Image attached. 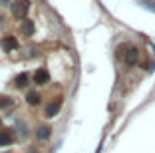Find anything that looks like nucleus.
Here are the masks:
<instances>
[{
	"instance_id": "1",
	"label": "nucleus",
	"mask_w": 155,
	"mask_h": 153,
	"mask_svg": "<svg viewBox=\"0 0 155 153\" xmlns=\"http://www.w3.org/2000/svg\"><path fill=\"white\" fill-rule=\"evenodd\" d=\"M28 10H30V2H28V0H16V2L12 4V14L16 16V18L26 16Z\"/></svg>"
},
{
	"instance_id": "2",
	"label": "nucleus",
	"mask_w": 155,
	"mask_h": 153,
	"mask_svg": "<svg viewBox=\"0 0 155 153\" xmlns=\"http://www.w3.org/2000/svg\"><path fill=\"white\" fill-rule=\"evenodd\" d=\"M137 60H139V50L137 48H127V52H123V62L127 64V66H135Z\"/></svg>"
},
{
	"instance_id": "3",
	"label": "nucleus",
	"mask_w": 155,
	"mask_h": 153,
	"mask_svg": "<svg viewBox=\"0 0 155 153\" xmlns=\"http://www.w3.org/2000/svg\"><path fill=\"white\" fill-rule=\"evenodd\" d=\"M48 81H50V74H48V70H46V68L36 70V74H34V84L44 86V84H48Z\"/></svg>"
},
{
	"instance_id": "4",
	"label": "nucleus",
	"mask_w": 155,
	"mask_h": 153,
	"mask_svg": "<svg viewBox=\"0 0 155 153\" xmlns=\"http://www.w3.org/2000/svg\"><path fill=\"white\" fill-rule=\"evenodd\" d=\"M60 108H62V99H54V104H50L48 108H46V111H44V115L46 117H56L58 115V111H60Z\"/></svg>"
},
{
	"instance_id": "5",
	"label": "nucleus",
	"mask_w": 155,
	"mask_h": 153,
	"mask_svg": "<svg viewBox=\"0 0 155 153\" xmlns=\"http://www.w3.org/2000/svg\"><path fill=\"white\" fill-rule=\"evenodd\" d=\"M2 48H4V52H12V50L18 48V40L14 36H4V40H2Z\"/></svg>"
},
{
	"instance_id": "6",
	"label": "nucleus",
	"mask_w": 155,
	"mask_h": 153,
	"mask_svg": "<svg viewBox=\"0 0 155 153\" xmlns=\"http://www.w3.org/2000/svg\"><path fill=\"white\" fill-rule=\"evenodd\" d=\"M20 32H22L24 36H32V34H34V22H32V20H28V18H24L22 24H20Z\"/></svg>"
},
{
	"instance_id": "7",
	"label": "nucleus",
	"mask_w": 155,
	"mask_h": 153,
	"mask_svg": "<svg viewBox=\"0 0 155 153\" xmlns=\"http://www.w3.org/2000/svg\"><path fill=\"white\" fill-rule=\"evenodd\" d=\"M12 139H14V135H12V131H10V129L0 131V145H2V147H4V145H10V143H12Z\"/></svg>"
},
{
	"instance_id": "8",
	"label": "nucleus",
	"mask_w": 155,
	"mask_h": 153,
	"mask_svg": "<svg viewBox=\"0 0 155 153\" xmlns=\"http://www.w3.org/2000/svg\"><path fill=\"white\" fill-rule=\"evenodd\" d=\"M50 135H52V129H50V127H46V125L38 127V131H36V137H38V139H42V141L48 139Z\"/></svg>"
},
{
	"instance_id": "9",
	"label": "nucleus",
	"mask_w": 155,
	"mask_h": 153,
	"mask_svg": "<svg viewBox=\"0 0 155 153\" xmlns=\"http://www.w3.org/2000/svg\"><path fill=\"white\" fill-rule=\"evenodd\" d=\"M40 94H38V91H28V94H26V101H28V104H30V105H38V104H40Z\"/></svg>"
},
{
	"instance_id": "10",
	"label": "nucleus",
	"mask_w": 155,
	"mask_h": 153,
	"mask_svg": "<svg viewBox=\"0 0 155 153\" xmlns=\"http://www.w3.org/2000/svg\"><path fill=\"white\" fill-rule=\"evenodd\" d=\"M14 84H16V88H24V86H28V76H26V74H20V76L16 78V81H14Z\"/></svg>"
},
{
	"instance_id": "11",
	"label": "nucleus",
	"mask_w": 155,
	"mask_h": 153,
	"mask_svg": "<svg viewBox=\"0 0 155 153\" xmlns=\"http://www.w3.org/2000/svg\"><path fill=\"white\" fill-rule=\"evenodd\" d=\"M4 2H6V0H4Z\"/></svg>"
}]
</instances>
